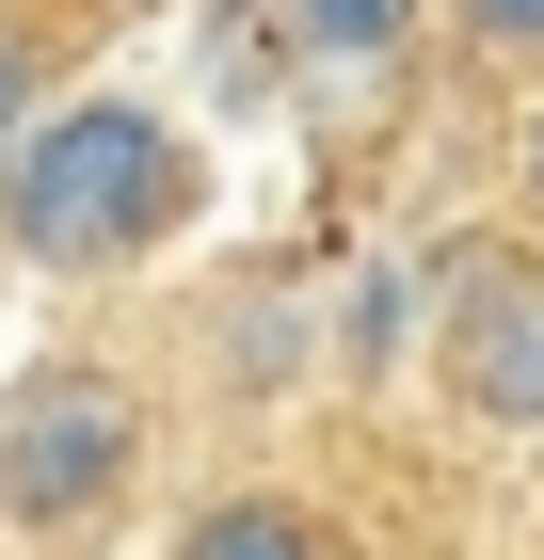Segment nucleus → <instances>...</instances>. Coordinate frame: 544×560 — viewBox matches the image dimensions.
<instances>
[{
	"label": "nucleus",
	"mask_w": 544,
	"mask_h": 560,
	"mask_svg": "<svg viewBox=\"0 0 544 560\" xmlns=\"http://www.w3.org/2000/svg\"><path fill=\"white\" fill-rule=\"evenodd\" d=\"M544 241H481V257H432V400H449L481 448H544Z\"/></svg>",
	"instance_id": "obj_3"
},
{
	"label": "nucleus",
	"mask_w": 544,
	"mask_h": 560,
	"mask_svg": "<svg viewBox=\"0 0 544 560\" xmlns=\"http://www.w3.org/2000/svg\"><path fill=\"white\" fill-rule=\"evenodd\" d=\"M33 113H48V48L0 16V161H16V129H33Z\"/></svg>",
	"instance_id": "obj_7"
},
{
	"label": "nucleus",
	"mask_w": 544,
	"mask_h": 560,
	"mask_svg": "<svg viewBox=\"0 0 544 560\" xmlns=\"http://www.w3.org/2000/svg\"><path fill=\"white\" fill-rule=\"evenodd\" d=\"M432 0H289V48L304 65H384V48H417Z\"/></svg>",
	"instance_id": "obj_5"
},
{
	"label": "nucleus",
	"mask_w": 544,
	"mask_h": 560,
	"mask_svg": "<svg viewBox=\"0 0 544 560\" xmlns=\"http://www.w3.org/2000/svg\"><path fill=\"white\" fill-rule=\"evenodd\" d=\"M512 224H529V241H544V113H529V129H512Z\"/></svg>",
	"instance_id": "obj_8"
},
{
	"label": "nucleus",
	"mask_w": 544,
	"mask_h": 560,
	"mask_svg": "<svg viewBox=\"0 0 544 560\" xmlns=\"http://www.w3.org/2000/svg\"><path fill=\"white\" fill-rule=\"evenodd\" d=\"M161 560H352V528H336V497H304V480H224V497L176 513Z\"/></svg>",
	"instance_id": "obj_4"
},
{
	"label": "nucleus",
	"mask_w": 544,
	"mask_h": 560,
	"mask_svg": "<svg viewBox=\"0 0 544 560\" xmlns=\"http://www.w3.org/2000/svg\"><path fill=\"white\" fill-rule=\"evenodd\" d=\"M481 65H544V0H449Z\"/></svg>",
	"instance_id": "obj_6"
},
{
	"label": "nucleus",
	"mask_w": 544,
	"mask_h": 560,
	"mask_svg": "<svg viewBox=\"0 0 544 560\" xmlns=\"http://www.w3.org/2000/svg\"><path fill=\"white\" fill-rule=\"evenodd\" d=\"M209 209V144L176 129L144 81H65L0 161V257L48 272V289H113V272H161Z\"/></svg>",
	"instance_id": "obj_1"
},
{
	"label": "nucleus",
	"mask_w": 544,
	"mask_h": 560,
	"mask_svg": "<svg viewBox=\"0 0 544 560\" xmlns=\"http://www.w3.org/2000/svg\"><path fill=\"white\" fill-rule=\"evenodd\" d=\"M128 480H144V385L113 352H33L0 385V528L81 545L128 513Z\"/></svg>",
	"instance_id": "obj_2"
}]
</instances>
